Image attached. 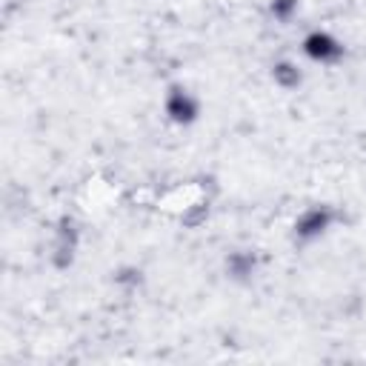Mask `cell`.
<instances>
[{
  "instance_id": "obj_2",
  "label": "cell",
  "mask_w": 366,
  "mask_h": 366,
  "mask_svg": "<svg viewBox=\"0 0 366 366\" xmlns=\"http://www.w3.org/2000/svg\"><path fill=\"white\" fill-rule=\"evenodd\" d=\"M166 112H169V117H172L174 123H192V120L197 117V100H194L192 94L174 89V92L169 94V100H166Z\"/></svg>"
},
{
  "instance_id": "obj_1",
  "label": "cell",
  "mask_w": 366,
  "mask_h": 366,
  "mask_svg": "<svg viewBox=\"0 0 366 366\" xmlns=\"http://www.w3.org/2000/svg\"><path fill=\"white\" fill-rule=\"evenodd\" d=\"M303 51L312 57V60H320V63H329V60H335V57H340V43L332 37V34H326V31H312L306 40H303Z\"/></svg>"
},
{
  "instance_id": "obj_5",
  "label": "cell",
  "mask_w": 366,
  "mask_h": 366,
  "mask_svg": "<svg viewBox=\"0 0 366 366\" xmlns=\"http://www.w3.org/2000/svg\"><path fill=\"white\" fill-rule=\"evenodd\" d=\"M295 6H297V0H272V11H274L277 17H289Z\"/></svg>"
},
{
  "instance_id": "obj_3",
  "label": "cell",
  "mask_w": 366,
  "mask_h": 366,
  "mask_svg": "<svg viewBox=\"0 0 366 366\" xmlns=\"http://www.w3.org/2000/svg\"><path fill=\"white\" fill-rule=\"evenodd\" d=\"M329 212L326 209H309V212H303L300 214V220L295 223V229H297V234L300 237H317L326 226H329Z\"/></svg>"
},
{
  "instance_id": "obj_4",
  "label": "cell",
  "mask_w": 366,
  "mask_h": 366,
  "mask_svg": "<svg viewBox=\"0 0 366 366\" xmlns=\"http://www.w3.org/2000/svg\"><path fill=\"white\" fill-rule=\"evenodd\" d=\"M289 69H292V66H286V63L277 66V69H274V77H277L280 83H286V86H295V83L300 80V74H297V71H289Z\"/></svg>"
}]
</instances>
